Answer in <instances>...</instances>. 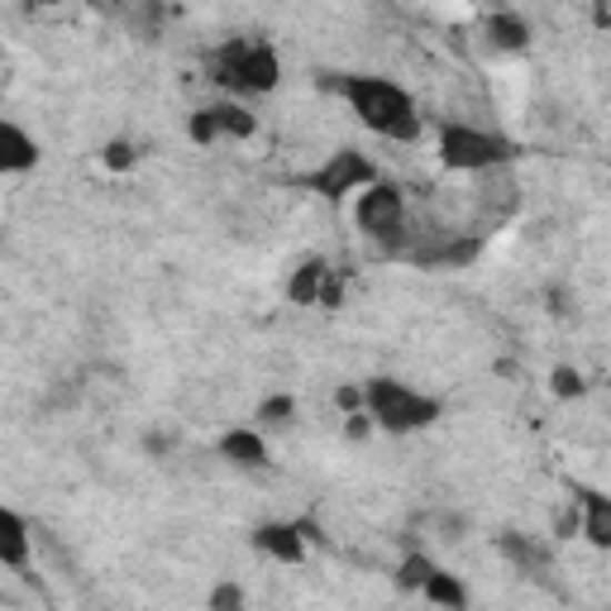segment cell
<instances>
[{"label":"cell","instance_id":"obj_1","mask_svg":"<svg viewBox=\"0 0 611 611\" xmlns=\"http://www.w3.org/2000/svg\"><path fill=\"white\" fill-rule=\"evenodd\" d=\"M330 87L340 91V101L353 110V120L363 130L382 134L388 143H415L425 134V116L415 106V96L392 82V77H378V72H344V77H330Z\"/></svg>","mask_w":611,"mask_h":611},{"label":"cell","instance_id":"obj_2","mask_svg":"<svg viewBox=\"0 0 611 611\" xmlns=\"http://www.w3.org/2000/svg\"><path fill=\"white\" fill-rule=\"evenodd\" d=\"M206 72L224 96H272L282 87V53L272 39H224L211 48Z\"/></svg>","mask_w":611,"mask_h":611},{"label":"cell","instance_id":"obj_3","mask_svg":"<svg viewBox=\"0 0 611 611\" xmlns=\"http://www.w3.org/2000/svg\"><path fill=\"white\" fill-rule=\"evenodd\" d=\"M363 411L373 415L382 435H415V430H430L444 415V397L411 388L392 373H378L363 378Z\"/></svg>","mask_w":611,"mask_h":611},{"label":"cell","instance_id":"obj_4","mask_svg":"<svg viewBox=\"0 0 611 611\" xmlns=\"http://www.w3.org/2000/svg\"><path fill=\"white\" fill-rule=\"evenodd\" d=\"M525 149L517 139L497 134V130H482V124L469 120H444L440 124V163L449 172H492V168H507L517 163Z\"/></svg>","mask_w":611,"mask_h":611},{"label":"cell","instance_id":"obj_5","mask_svg":"<svg viewBox=\"0 0 611 611\" xmlns=\"http://www.w3.org/2000/svg\"><path fill=\"white\" fill-rule=\"evenodd\" d=\"M353 224L373 239L382 253H407V191L382 177L353 201Z\"/></svg>","mask_w":611,"mask_h":611},{"label":"cell","instance_id":"obj_6","mask_svg":"<svg viewBox=\"0 0 611 611\" xmlns=\"http://www.w3.org/2000/svg\"><path fill=\"white\" fill-rule=\"evenodd\" d=\"M373 182H382V168H378L363 149H334L315 172H306V177H301V187L311 191V197H320L325 206L359 201Z\"/></svg>","mask_w":611,"mask_h":611},{"label":"cell","instance_id":"obj_7","mask_svg":"<svg viewBox=\"0 0 611 611\" xmlns=\"http://www.w3.org/2000/svg\"><path fill=\"white\" fill-rule=\"evenodd\" d=\"M249 544H253V554L272 559V564H287V569L306 564V550H311V540L301 535L297 521H263V525H253Z\"/></svg>","mask_w":611,"mask_h":611},{"label":"cell","instance_id":"obj_8","mask_svg":"<svg viewBox=\"0 0 611 611\" xmlns=\"http://www.w3.org/2000/svg\"><path fill=\"white\" fill-rule=\"evenodd\" d=\"M492 544H497V554L525 578H544L554 569V544L525 535V530H502V535H492Z\"/></svg>","mask_w":611,"mask_h":611},{"label":"cell","instance_id":"obj_9","mask_svg":"<svg viewBox=\"0 0 611 611\" xmlns=\"http://www.w3.org/2000/svg\"><path fill=\"white\" fill-rule=\"evenodd\" d=\"M220 459L230 463V469H244V473H259L272 463V449H268V435L259 425H234L220 435Z\"/></svg>","mask_w":611,"mask_h":611},{"label":"cell","instance_id":"obj_10","mask_svg":"<svg viewBox=\"0 0 611 611\" xmlns=\"http://www.w3.org/2000/svg\"><path fill=\"white\" fill-rule=\"evenodd\" d=\"M0 564L10 573H24L34 564V525L14 507H0Z\"/></svg>","mask_w":611,"mask_h":611},{"label":"cell","instance_id":"obj_11","mask_svg":"<svg viewBox=\"0 0 611 611\" xmlns=\"http://www.w3.org/2000/svg\"><path fill=\"white\" fill-rule=\"evenodd\" d=\"M39 139L24 130L20 120H0V172L6 177H24V172H34L39 168Z\"/></svg>","mask_w":611,"mask_h":611},{"label":"cell","instance_id":"obj_12","mask_svg":"<svg viewBox=\"0 0 611 611\" xmlns=\"http://www.w3.org/2000/svg\"><path fill=\"white\" fill-rule=\"evenodd\" d=\"M421 268H469L482 259V239L478 234H449V239H435V244H411L407 249Z\"/></svg>","mask_w":611,"mask_h":611},{"label":"cell","instance_id":"obj_13","mask_svg":"<svg viewBox=\"0 0 611 611\" xmlns=\"http://www.w3.org/2000/svg\"><path fill=\"white\" fill-rule=\"evenodd\" d=\"M569 497L583 511V540L592 550H611V497L598 488H583V482H573Z\"/></svg>","mask_w":611,"mask_h":611},{"label":"cell","instance_id":"obj_14","mask_svg":"<svg viewBox=\"0 0 611 611\" xmlns=\"http://www.w3.org/2000/svg\"><path fill=\"white\" fill-rule=\"evenodd\" d=\"M330 263L320 259V253H306V259L292 268V278H287L282 287V297L287 306H320V292H325V282H330Z\"/></svg>","mask_w":611,"mask_h":611},{"label":"cell","instance_id":"obj_15","mask_svg":"<svg viewBox=\"0 0 611 611\" xmlns=\"http://www.w3.org/2000/svg\"><path fill=\"white\" fill-rule=\"evenodd\" d=\"M482 39H488V48H497V53H525V48H530V24H525V14H517V10H492L488 20H482Z\"/></svg>","mask_w":611,"mask_h":611},{"label":"cell","instance_id":"obj_16","mask_svg":"<svg viewBox=\"0 0 611 611\" xmlns=\"http://www.w3.org/2000/svg\"><path fill=\"white\" fill-rule=\"evenodd\" d=\"M421 598L435 611H469V583H463L459 573H449V569H435Z\"/></svg>","mask_w":611,"mask_h":611},{"label":"cell","instance_id":"obj_17","mask_svg":"<svg viewBox=\"0 0 611 611\" xmlns=\"http://www.w3.org/2000/svg\"><path fill=\"white\" fill-rule=\"evenodd\" d=\"M440 564L430 559L425 550H411V554H401V564H397V573H392V583H397V592H407V598H421L425 592V583H430V573H435Z\"/></svg>","mask_w":611,"mask_h":611},{"label":"cell","instance_id":"obj_18","mask_svg":"<svg viewBox=\"0 0 611 611\" xmlns=\"http://www.w3.org/2000/svg\"><path fill=\"white\" fill-rule=\"evenodd\" d=\"M211 106H216V116H220L224 139H253V134H259V116H253L244 101H234V96H220V101H211Z\"/></svg>","mask_w":611,"mask_h":611},{"label":"cell","instance_id":"obj_19","mask_svg":"<svg viewBox=\"0 0 611 611\" xmlns=\"http://www.w3.org/2000/svg\"><path fill=\"white\" fill-rule=\"evenodd\" d=\"M550 397H554V401H583V397H588V378H583V368H573V363H554V368H550Z\"/></svg>","mask_w":611,"mask_h":611},{"label":"cell","instance_id":"obj_20","mask_svg":"<svg viewBox=\"0 0 611 611\" xmlns=\"http://www.w3.org/2000/svg\"><path fill=\"white\" fill-rule=\"evenodd\" d=\"M187 139L197 143V149H211V143L224 139L220 130V116H216V106H201V110H191L187 116Z\"/></svg>","mask_w":611,"mask_h":611},{"label":"cell","instance_id":"obj_21","mask_svg":"<svg viewBox=\"0 0 611 611\" xmlns=\"http://www.w3.org/2000/svg\"><path fill=\"white\" fill-rule=\"evenodd\" d=\"M292 415H297V401L287 397V392H272L259 401V411H253V421H263L272 430H282V425H292Z\"/></svg>","mask_w":611,"mask_h":611},{"label":"cell","instance_id":"obj_22","mask_svg":"<svg viewBox=\"0 0 611 611\" xmlns=\"http://www.w3.org/2000/svg\"><path fill=\"white\" fill-rule=\"evenodd\" d=\"M244 607H249V592L234 578H220L211 588V598H206V611H244Z\"/></svg>","mask_w":611,"mask_h":611},{"label":"cell","instance_id":"obj_23","mask_svg":"<svg viewBox=\"0 0 611 611\" xmlns=\"http://www.w3.org/2000/svg\"><path fill=\"white\" fill-rule=\"evenodd\" d=\"M134 163H139V143H134V139H106V143H101V168L130 172Z\"/></svg>","mask_w":611,"mask_h":611},{"label":"cell","instance_id":"obj_24","mask_svg":"<svg viewBox=\"0 0 611 611\" xmlns=\"http://www.w3.org/2000/svg\"><path fill=\"white\" fill-rule=\"evenodd\" d=\"M573 535H583V511H578V502L569 497V507L554 517V540H573Z\"/></svg>","mask_w":611,"mask_h":611},{"label":"cell","instance_id":"obj_25","mask_svg":"<svg viewBox=\"0 0 611 611\" xmlns=\"http://www.w3.org/2000/svg\"><path fill=\"white\" fill-rule=\"evenodd\" d=\"M334 407L344 415H359L363 411V382H344V388H334Z\"/></svg>","mask_w":611,"mask_h":611},{"label":"cell","instance_id":"obj_26","mask_svg":"<svg viewBox=\"0 0 611 611\" xmlns=\"http://www.w3.org/2000/svg\"><path fill=\"white\" fill-rule=\"evenodd\" d=\"M544 301H550V315H554V320H569V315L578 311L569 287H550V292H544Z\"/></svg>","mask_w":611,"mask_h":611},{"label":"cell","instance_id":"obj_27","mask_svg":"<svg viewBox=\"0 0 611 611\" xmlns=\"http://www.w3.org/2000/svg\"><path fill=\"white\" fill-rule=\"evenodd\" d=\"M340 306H344V282H340V272H330L325 292H320V311H340Z\"/></svg>","mask_w":611,"mask_h":611},{"label":"cell","instance_id":"obj_28","mask_svg":"<svg viewBox=\"0 0 611 611\" xmlns=\"http://www.w3.org/2000/svg\"><path fill=\"white\" fill-rule=\"evenodd\" d=\"M373 415H368V411H359V415H344V435L349 440H368V435H373Z\"/></svg>","mask_w":611,"mask_h":611}]
</instances>
